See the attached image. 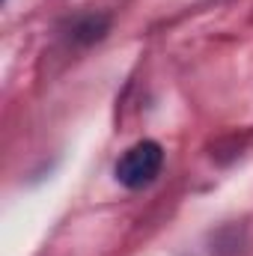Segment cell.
Instances as JSON below:
<instances>
[{
  "label": "cell",
  "instance_id": "6da1fadb",
  "mask_svg": "<svg viewBox=\"0 0 253 256\" xmlns=\"http://www.w3.org/2000/svg\"><path fill=\"white\" fill-rule=\"evenodd\" d=\"M161 164H164L161 146L155 140H140L116 161V179H120V185H126L131 191L146 188L161 173Z\"/></svg>",
  "mask_w": 253,
  "mask_h": 256
}]
</instances>
